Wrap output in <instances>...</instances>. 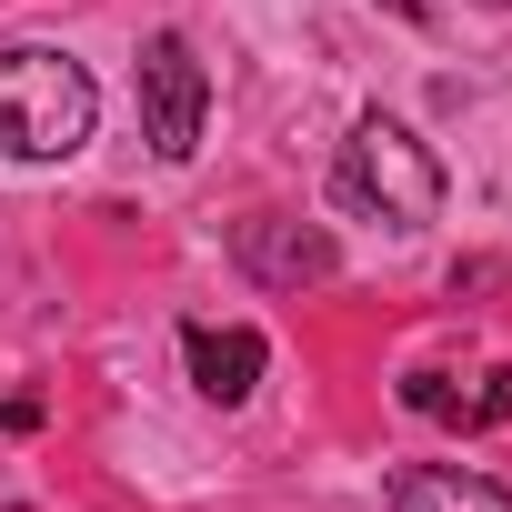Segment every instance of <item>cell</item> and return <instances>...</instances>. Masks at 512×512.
I'll return each instance as SVG.
<instances>
[{"label": "cell", "instance_id": "4", "mask_svg": "<svg viewBox=\"0 0 512 512\" xmlns=\"http://www.w3.org/2000/svg\"><path fill=\"white\" fill-rule=\"evenodd\" d=\"M231 251H241V272L262 282V292H302V282H332L342 272L332 231H312V221H241Z\"/></svg>", "mask_w": 512, "mask_h": 512}, {"label": "cell", "instance_id": "7", "mask_svg": "<svg viewBox=\"0 0 512 512\" xmlns=\"http://www.w3.org/2000/svg\"><path fill=\"white\" fill-rule=\"evenodd\" d=\"M402 402H412L422 422H472V412H462V392H452L442 372H412V382H402Z\"/></svg>", "mask_w": 512, "mask_h": 512}, {"label": "cell", "instance_id": "6", "mask_svg": "<svg viewBox=\"0 0 512 512\" xmlns=\"http://www.w3.org/2000/svg\"><path fill=\"white\" fill-rule=\"evenodd\" d=\"M392 512H512V492L492 472H462V462H402Z\"/></svg>", "mask_w": 512, "mask_h": 512}, {"label": "cell", "instance_id": "8", "mask_svg": "<svg viewBox=\"0 0 512 512\" xmlns=\"http://www.w3.org/2000/svg\"><path fill=\"white\" fill-rule=\"evenodd\" d=\"M482 11H512V0H482Z\"/></svg>", "mask_w": 512, "mask_h": 512}, {"label": "cell", "instance_id": "5", "mask_svg": "<svg viewBox=\"0 0 512 512\" xmlns=\"http://www.w3.org/2000/svg\"><path fill=\"white\" fill-rule=\"evenodd\" d=\"M181 352H191V392L221 402V412L251 402V382H262V362H272V342H262V332H241V322H191Z\"/></svg>", "mask_w": 512, "mask_h": 512}, {"label": "cell", "instance_id": "3", "mask_svg": "<svg viewBox=\"0 0 512 512\" xmlns=\"http://www.w3.org/2000/svg\"><path fill=\"white\" fill-rule=\"evenodd\" d=\"M201 111H211V81L191 61L181 31H151L141 41V121H151V151L161 161H191L201 151Z\"/></svg>", "mask_w": 512, "mask_h": 512}, {"label": "cell", "instance_id": "2", "mask_svg": "<svg viewBox=\"0 0 512 512\" xmlns=\"http://www.w3.org/2000/svg\"><path fill=\"white\" fill-rule=\"evenodd\" d=\"M332 191H342L352 211H382L392 231H422V221L442 211V161H432L392 111H362L352 141H342V161H332Z\"/></svg>", "mask_w": 512, "mask_h": 512}, {"label": "cell", "instance_id": "1", "mask_svg": "<svg viewBox=\"0 0 512 512\" xmlns=\"http://www.w3.org/2000/svg\"><path fill=\"white\" fill-rule=\"evenodd\" d=\"M101 121V91L71 51H0V151L11 161H71Z\"/></svg>", "mask_w": 512, "mask_h": 512}]
</instances>
